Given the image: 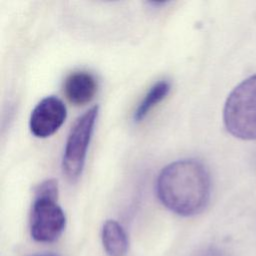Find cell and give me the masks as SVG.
Wrapping results in <instances>:
<instances>
[{
	"instance_id": "obj_9",
	"label": "cell",
	"mask_w": 256,
	"mask_h": 256,
	"mask_svg": "<svg viewBox=\"0 0 256 256\" xmlns=\"http://www.w3.org/2000/svg\"><path fill=\"white\" fill-rule=\"evenodd\" d=\"M190 256H227V255L217 247L208 246V247L198 249L197 251L193 252Z\"/></svg>"
},
{
	"instance_id": "obj_1",
	"label": "cell",
	"mask_w": 256,
	"mask_h": 256,
	"mask_svg": "<svg viewBox=\"0 0 256 256\" xmlns=\"http://www.w3.org/2000/svg\"><path fill=\"white\" fill-rule=\"evenodd\" d=\"M161 203L181 216L201 212L211 194V179L205 165L195 159H181L164 167L156 182Z\"/></svg>"
},
{
	"instance_id": "obj_3",
	"label": "cell",
	"mask_w": 256,
	"mask_h": 256,
	"mask_svg": "<svg viewBox=\"0 0 256 256\" xmlns=\"http://www.w3.org/2000/svg\"><path fill=\"white\" fill-rule=\"evenodd\" d=\"M223 122L234 137L256 140V74L231 91L224 105Z\"/></svg>"
},
{
	"instance_id": "obj_6",
	"label": "cell",
	"mask_w": 256,
	"mask_h": 256,
	"mask_svg": "<svg viewBox=\"0 0 256 256\" xmlns=\"http://www.w3.org/2000/svg\"><path fill=\"white\" fill-rule=\"evenodd\" d=\"M97 80L90 72L75 71L64 81V93L69 102L83 105L90 102L97 92Z\"/></svg>"
},
{
	"instance_id": "obj_7",
	"label": "cell",
	"mask_w": 256,
	"mask_h": 256,
	"mask_svg": "<svg viewBox=\"0 0 256 256\" xmlns=\"http://www.w3.org/2000/svg\"><path fill=\"white\" fill-rule=\"evenodd\" d=\"M102 244L109 256H123L128 250V237L124 228L115 220H107L102 227Z\"/></svg>"
},
{
	"instance_id": "obj_10",
	"label": "cell",
	"mask_w": 256,
	"mask_h": 256,
	"mask_svg": "<svg viewBox=\"0 0 256 256\" xmlns=\"http://www.w3.org/2000/svg\"><path fill=\"white\" fill-rule=\"evenodd\" d=\"M34 256H56L53 254H38V255H34Z\"/></svg>"
},
{
	"instance_id": "obj_5",
	"label": "cell",
	"mask_w": 256,
	"mask_h": 256,
	"mask_svg": "<svg viewBox=\"0 0 256 256\" xmlns=\"http://www.w3.org/2000/svg\"><path fill=\"white\" fill-rule=\"evenodd\" d=\"M66 106L56 96L43 98L32 110L29 119L31 133L39 138H46L55 133L65 121Z\"/></svg>"
},
{
	"instance_id": "obj_8",
	"label": "cell",
	"mask_w": 256,
	"mask_h": 256,
	"mask_svg": "<svg viewBox=\"0 0 256 256\" xmlns=\"http://www.w3.org/2000/svg\"><path fill=\"white\" fill-rule=\"evenodd\" d=\"M170 90V83L166 80L156 82L143 97L139 105L137 106L133 118L134 121L139 122L144 119L148 113L153 109L159 102H161Z\"/></svg>"
},
{
	"instance_id": "obj_4",
	"label": "cell",
	"mask_w": 256,
	"mask_h": 256,
	"mask_svg": "<svg viewBox=\"0 0 256 256\" xmlns=\"http://www.w3.org/2000/svg\"><path fill=\"white\" fill-rule=\"evenodd\" d=\"M97 105L85 111L72 126L64 149L62 169L70 180H76L84 167L87 149L97 120Z\"/></svg>"
},
{
	"instance_id": "obj_2",
	"label": "cell",
	"mask_w": 256,
	"mask_h": 256,
	"mask_svg": "<svg viewBox=\"0 0 256 256\" xmlns=\"http://www.w3.org/2000/svg\"><path fill=\"white\" fill-rule=\"evenodd\" d=\"M57 192V182L53 179L42 182L35 191L30 215V233L37 242H53L65 228L66 218L56 202Z\"/></svg>"
}]
</instances>
